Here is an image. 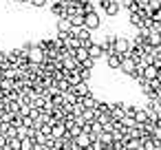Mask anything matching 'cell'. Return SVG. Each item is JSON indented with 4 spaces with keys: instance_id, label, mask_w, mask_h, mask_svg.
Returning a JSON list of instances; mask_svg holds the SVG:
<instances>
[{
    "instance_id": "1",
    "label": "cell",
    "mask_w": 161,
    "mask_h": 150,
    "mask_svg": "<svg viewBox=\"0 0 161 150\" xmlns=\"http://www.w3.org/2000/svg\"><path fill=\"white\" fill-rule=\"evenodd\" d=\"M99 25H102V18H99V11H97V9L84 16V27H86L88 31H97Z\"/></svg>"
},
{
    "instance_id": "2",
    "label": "cell",
    "mask_w": 161,
    "mask_h": 150,
    "mask_svg": "<svg viewBox=\"0 0 161 150\" xmlns=\"http://www.w3.org/2000/svg\"><path fill=\"white\" fill-rule=\"evenodd\" d=\"M102 11L108 16V18H117L121 14V7H119V0H106L102 5Z\"/></svg>"
},
{
    "instance_id": "3",
    "label": "cell",
    "mask_w": 161,
    "mask_h": 150,
    "mask_svg": "<svg viewBox=\"0 0 161 150\" xmlns=\"http://www.w3.org/2000/svg\"><path fill=\"white\" fill-rule=\"evenodd\" d=\"M128 51H130V38H126V36H117V40H115V53H119V55H128Z\"/></svg>"
},
{
    "instance_id": "4",
    "label": "cell",
    "mask_w": 161,
    "mask_h": 150,
    "mask_svg": "<svg viewBox=\"0 0 161 150\" xmlns=\"http://www.w3.org/2000/svg\"><path fill=\"white\" fill-rule=\"evenodd\" d=\"M71 93H73L77 99H82V97L91 95V93H93V91H91V82H77L75 86H71Z\"/></svg>"
},
{
    "instance_id": "5",
    "label": "cell",
    "mask_w": 161,
    "mask_h": 150,
    "mask_svg": "<svg viewBox=\"0 0 161 150\" xmlns=\"http://www.w3.org/2000/svg\"><path fill=\"white\" fill-rule=\"evenodd\" d=\"M104 60H106V66H108V71H119L124 55H119V53H108V55H104Z\"/></svg>"
},
{
    "instance_id": "6",
    "label": "cell",
    "mask_w": 161,
    "mask_h": 150,
    "mask_svg": "<svg viewBox=\"0 0 161 150\" xmlns=\"http://www.w3.org/2000/svg\"><path fill=\"white\" fill-rule=\"evenodd\" d=\"M49 9H51V14L55 18H64L66 16V3H62V0H53V3L49 5Z\"/></svg>"
},
{
    "instance_id": "7",
    "label": "cell",
    "mask_w": 161,
    "mask_h": 150,
    "mask_svg": "<svg viewBox=\"0 0 161 150\" xmlns=\"http://www.w3.org/2000/svg\"><path fill=\"white\" fill-rule=\"evenodd\" d=\"M143 16H148V14H146V9H137L135 14H128V25H130V27H135V29H139V27H141Z\"/></svg>"
},
{
    "instance_id": "8",
    "label": "cell",
    "mask_w": 161,
    "mask_h": 150,
    "mask_svg": "<svg viewBox=\"0 0 161 150\" xmlns=\"http://www.w3.org/2000/svg\"><path fill=\"white\" fill-rule=\"evenodd\" d=\"M108 115H110L113 121H119V119L124 117V104H121V102L110 104V106H108Z\"/></svg>"
},
{
    "instance_id": "9",
    "label": "cell",
    "mask_w": 161,
    "mask_h": 150,
    "mask_svg": "<svg viewBox=\"0 0 161 150\" xmlns=\"http://www.w3.org/2000/svg\"><path fill=\"white\" fill-rule=\"evenodd\" d=\"M55 31H58V33H66V36H69V33L73 31L71 20H69L66 16H64V18H58V22H55Z\"/></svg>"
},
{
    "instance_id": "10",
    "label": "cell",
    "mask_w": 161,
    "mask_h": 150,
    "mask_svg": "<svg viewBox=\"0 0 161 150\" xmlns=\"http://www.w3.org/2000/svg\"><path fill=\"white\" fill-rule=\"evenodd\" d=\"M93 139H97V135H84V132H80L77 137H73V141H75L77 148H88Z\"/></svg>"
},
{
    "instance_id": "11",
    "label": "cell",
    "mask_w": 161,
    "mask_h": 150,
    "mask_svg": "<svg viewBox=\"0 0 161 150\" xmlns=\"http://www.w3.org/2000/svg\"><path fill=\"white\" fill-rule=\"evenodd\" d=\"M86 51H88V58H91V60H95V62L104 58V49H102V44H99V42H93Z\"/></svg>"
},
{
    "instance_id": "12",
    "label": "cell",
    "mask_w": 161,
    "mask_h": 150,
    "mask_svg": "<svg viewBox=\"0 0 161 150\" xmlns=\"http://www.w3.org/2000/svg\"><path fill=\"white\" fill-rule=\"evenodd\" d=\"M159 71H161V69H157V66L148 64V66H143V69H141V75H143V80L152 82V80H157V77H159Z\"/></svg>"
},
{
    "instance_id": "13",
    "label": "cell",
    "mask_w": 161,
    "mask_h": 150,
    "mask_svg": "<svg viewBox=\"0 0 161 150\" xmlns=\"http://www.w3.org/2000/svg\"><path fill=\"white\" fill-rule=\"evenodd\" d=\"M135 66H137V62L135 60H130L128 55L121 60V66H119V73H124V75H128L130 71H135Z\"/></svg>"
},
{
    "instance_id": "14",
    "label": "cell",
    "mask_w": 161,
    "mask_h": 150,
    "mask_svg": "<svg viewBox=\"0 0 161 150\" xmlns=\"http://www.w3.org/2000/svg\"><path fill=\"white\" fill-rule=\"evenodd\" d=\"M64 135H66V126H64L62 121H55V124L51 126V137L60 139V137H64Z\"/></svg>"
},
{
    "instance_id": "15",
    "label": "cell",
    "mask_w": 161,
    "mask_h": 150,
    "mask_svg": "<svg viewBox=\"0 0 161 150\" xmlns=\"http://www.w3.org/2000/svg\"><path fill=\"white\" fill-rule=\"evenodd\" d=\"M146 44H150L152 49H159V47H161V33H159V31H150Z\"/></svg>"
},
{
    "instance_id": "16",
    "label": "cell",
    "mask_w": 161,
    "mask_h": 150,
    "mask_svg": "<svg viewBox=\"0 0 161 150\" xmlns=\"http://www.w3.org/2000/svg\"><path fill=\"white\" fill-rule=\"evenodd\" d=\"M71 55L75 58V62H77V64H82L84 60H88V51H86L84 47H80V49H75V51H71Z\"/></svg>"
},
{
    "instance_id": "17",
    "label": "cell",
    "mask_w": 161,
    "mask_h": 150,
    "mask_svg": "<svg viewBox=\"0 0 161 150\" xmlns=\"http://www.w3.org/2000/svg\"><path fill=\"white\" fill-rule=\"evenodd\" d=\"M132 119L137 121V126L146 124V119H148V110H146V108H139V106H137V113H135V117H132Z\"/></svg>"
},
{
    "instance_id": "18",
    "label": "cell",
    "mask_w": 161,
    "mask_h": 150,
    "mask_svg": "<svg viewBox=\"0 0 161 150\" xmlns=\"http://www.w3.org/2000/svg\"><path fill=\"white\" fill-rule=\"evenodd\" d=\"M66 18L71 20L73 27H84V14H71V16H66Z\"/></svg>"
},
{
    "instance_id": "19",
    "label": "cell",
    "mask_w": 161,
    "mask_h": 150,
    "mask_svg": "<svg viewBox=\"0 0 161 150\" xmlns=\"http://www.w3.org/2000/svg\"><path fill=\"white\" fill-rule=\"evenodd\" d=\"M77 71H80V77H82V82H91V77H93V71H91V69L77 66Z\"/></svg>"
},
{
    "instance_id": "20",
    "label": "cell",
    "mask_w": 161,
    "mask_h": 150,
    "mask_svg": "<svg viewBox=\"0 0 161 150\" xmlns=\"http://www.w3.org/2000/svg\"><path fill=\"white\" fill-rule=\"evenodd\" d=\"M82 117H84V121H95L97 113H95V108H84L82 110Z\"/></svg>"
},
{
    "instance_id": "21",
    "label": "cell",
    "mask_w": 161,
    "mask_h": 150,
    "mask_svg": "<svg viewBox=\"0 0 161 150\" xmlns=\"http://www.w3.org/2000/svg\"><path fill=\"white\" fill-rule=\"evenodd\" d=\"M97 139H99L104 146H113V135H110V132H99Z\"/></svg>"
},
{
    "instance_id": "22",
    "label": "cell",
    "mask_w": 161,
    "mask_h": 150,
    "mask_svg": "<svg viewBox=\"0 0 161 150\" xmlns=\"http://www.w3.org/2000/svg\"><path fill=\"white\" fill-rule=\"evenodd\" d=\"M108 102H104V99H97V104H95V113H108Z\"/></svg>"
},
{
    "instance_id": "23",
    "label": "cell",
    "mask_w": 161,
    "mask_h": 150,
    "mask_svg": "<svg viewBox=\"0 0 161 150\" xmlns=\"http://www.w3.org/2000/svg\"><path fill=\"white\" fill-rule=\"evenodd\" d=\"M135 113H137V106L135 104H124V115L126 117H135Z\"/></svg>"
},
{
    "instance_id": "24",
    "label": "cell",
    "mask_w": 161,
    "mask_h": 150,
    "mask_svg": "<svg viewBox=\"0 0 161 150\" xmlns=\"http://www.w3.org/2000/svg\"><path fill=\"white\" fill-rule=\"evenodd\" d=\"M27 5H31L33 9H42V7H47V5H49V0H29Z\"/></svg>"
},
{
    "instance_id": "25",
    "label": "cell",
    "mask_w": 161,
    "mask_h": 150,
    "mask_svg": "<svg viewBox=\"0 0 161 150\" xmlns=\"http://www.w3.org/2000/svg\"><path fill=\"white\" fill-rule=\"evenodd\" d=\"M128 77H130V80H135V82H137V80H141V77H143V75H141V69H139V66H135V71H130V73H128Z\"/></svg>"
},
{
    "instance_id": "26",
    "label": "cell",
    "mask_w": 161,
    "mask_h": 150,
    "mask_svg": "<svg viewBox=\"0 0 161 150\" xmlns=\"http://www.w3.org/2000/svg\"><path fill=\"white\" fill-rule=\"evenodd\" d=\"M95 64H97V62H95V60H91V58H88V60H84V62H82V64H80V66H84V69H91V71H93V69H95Z\"/></svg>"
},
{
    "instance_id": "27",
    "label": "cell",
    "mask_w": 161,
    "mask_h": 150,
    "mask_svg": "<svg viewBox=\"0 0 161 150\" xmlns=\"http://www.w3.org/2000/svg\"><path fill=\"white\" fill-rule=\"evenodd\" d=\"M113 148H115V150H126V141H124V139H119V141H113Z\"/></svg>"
},
{
    "instance_id": "28",
    "label": "cell",
    "mask_w": 161,
    "mask_h": 150,
    "mask_svg": "<svg viewBox=\"0 0 161 150\" xmlns=\"http://www.w3.org/2000/svg\"><path fill=\"white\" fill-rule=\"evenodd\" d=\"M93 124V135H99L102 132V124H97V121H91Z\"/></svg>"
},
{
    "instance_id": "29",
    "label": "cell",
    "mask_w": 161,
    "mask_h": 150,
    "mask_svg": "<svg viewBox=\"0 0 161 150\" xmlns=\"http://www.w3.org/2000/svg\"><path fill=\"white\" fill-rule=\"evenodd\" d=\"M135 3H137V7H139V9H146L150 0H135Z\"/></svg>"
},
{
    "instance_id": "30",
    "label": "cell",
    "mask_w": 161,
    "mask_h": 150,
    "mask_svg": "<svg viewBox=\"0 0 161 150\" xmlns=\"http://www.w3.org/2000/svg\"><path fill=\"white\" fill-rule=\"evenodd\" d=\"M152 137H154L157 141H161V126H157V128H154V132H152Z\"/></svg>"
},
{
    "instance_id": "31",
    "label": "cell",
    "mask_w": 161,
    "mask_h": 150,
    "mask_svg": "<svg viewBox=\"0 0 161 150\" xmlns=\"http://www.w3.org/2000/svg\"><path fill=\"white\" fill-rule=\"evenodd\" d=\"M33 150H47V148H44L42 143H33Z\"/></svg>"
},
{
    "instance_id": "32",
    "label": "cell",
    "mask_w": 161,
    "mask_h": 150,
    "mask_svg": "<svg viewBox=\"0 0 161 150\" xmlns=\"http://www.w3.org/2000/svg\"><path fill=\"white\" fill-rule=\"evenodd\" d=\"M14 3H20V5H27V3H29V0H14Z\"/></svg>"
},
{
    "instance_id": "33",
    "label": "cell",
    "mask_w": 161,
    "mask_h": 150,
    "mask_svg": "<svg viewBox=\"0 0 161 150\" xmlns=\"http://www.w3.org/2000/svg\"><path fill=\"white\" fill-rule=\"evenodd\" d=\"M102 150H115V148H113V146H104Z\"/></svg>"
},
{
    "instance_id": "34",
    "label": "cell",
    "mask_w": 161,
    "mask_h": 150,
    "mask_svg": "<svg viewBox=\"0 0 161 150\" xmlns=\"http://www.w3.org/2000/svg\"><path fill=\"white\" fill-rule=\"evenodd\" d=\"M159 126H161V121H159Z\"/></svg>"
}]
</instances>
